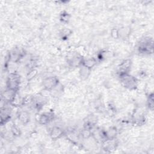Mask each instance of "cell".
Instances as JSON below:
<instances>
[{
  "label": "cell",
  "mask_w": 154,
  "mask_h": 154,
  "mask_svg": "<svg viewBox=\"0 0 154 154\" xmlns=\"http://www.w3.org/2000/svg\"><path fill=\"white\" fill-rule=\"evenodd\" d=\"M63 134V131L59 127H54L50 132L51 137L54 140H57L60 138Z\"/></svg>",
  "instance_id": "6"
},
{
  "label": "cell",
  "mask_w": 154,
  "mask_h": 154,
  "mask_svg": "<svg viewBox=\"0 0 154 154\" xmlns=\"http://www.w3.org/2000/svg\"><path fill=\"white\" fill-rule=\"evenodd\" d=\"M10 118V109L8 108L2 107L1 110V124H5Z\"/></svg>",
  "instance_id": "4"
},
{
  "label": "cell",
  "mask_w": 154,
  "mask_h": 154,
  "mask_svg": "<svg viewBox=\"0 0 154 154\" xmlns=\"http://www.w3.org/2000/svg\"><path fill=\"white\" fill-rule=\"evenodd\" d=\"M131 67V61L129 60H126L122 62L119 67V72L120 75L123 74L128 73V71Z\"/></svg>",
  "instance_id": "5"
},
{
  "label": "cell",
  "mask_w": 154,
  "mask_h": 154,
  "mask_svg": "<svg viewBox=\"0 0 154 154\" xmlns=\"http://www.w3.org/2000/svg\"><path fill=\"white\" fill-rule=\"evenodd\" d=\"M58 84V79L55 76H50L43 80V85L45 89L46 90H51L57 87Z\"/></svg>",
  "instance_id": "3"
},
{
  "label": "cell",
  "mask_w": 154,
  "mask_h": 154,
  "mask_svg": "<svg viewBox=\"0 0 154 154\" xmlns=\"http://www.w3.org/2000/svg\"><path fill=\"white\" fill-rule=\"evenodd\" d=\"M37 74V71L34 69L33 70H31L29 73H28V79H32L33 78H34V76L36 75Z\"/></svg>",
  "instance_id": "12"
},
{
  "label": "cell",
  "mask_w": 154,
  "mask_h": 154,
  "mask_svg": "<svg viewBox=\"0 0 154 154\" xmlns=\"http://www.w3.org/2000/svg\"><path fill=\"white\" fill-rule=\"evenodd\" d=\"M52 117V114L50 112L43 113L40 115V117L38 118V121L41 124L46 125L51 120Z\"/></svg>",
  "instance_id": "7"
},
{
  "label": "cell",
  "mask_w": 154,
  "mask_h": 154,
  "mask_svg": "<svg viewBox=\"0 0 154 154\" xmlns=\"http://www.w3.org/2000/svg\"><path fill=\"white\" fill-rule=\"evenodd\" d=\"M82 68L81 69V70H80V75H81V76L82 77H85V78H87V76L89 75L90 74V69L84 66H82L81 67Z\"/></svg>",
  "instance_id": "10"
},
{
  "label": "cell",
  "mask_w": 154,
  "mask_h": 154,
  "mask_svg": "<svg viewBox=\"0 0 154 154\" xmlns=\"http://www.w3.org/2000/svg\"><path fill=\"white\" fill-rule=\"evenodd\" d=\"M20 78L16 73H11L7 80V87L8 89L17 91L19 87Z\"/></svg>",
  "instance_id": "1"
},
{
  "label": "cell",
  "mask_w": 154,
  "mask_h": 154,
  "mask_svg": "<svg viewBox=\"0 0 154 154\" xmlns=\"http://www.w3.org/2000/svg\"><path fill=\"white\" fill-rule=\"evenodd\" d=\"M18 118L21 122H22L23 123H26L28 122L29 117L26 112H20L19 114Z\"/></svg>",
  "instance_id": "9"
},
{
  "label": "cell",
  "mask_w": 154,
  "mask_h": 154,
  "mask_svg": "<svg viewBox=\"0 0 154 154\" xmlns=\"http://www.w3.org/2000/svg\"><path fill=\"white\" fill-rule=\"evenodd\" d=\"M120 77L122 84L125 87L132 90L137 87V82L134 76L129 75L128 73H126L120 75Z\"/></svg>",
  "instance_id": "2"
},
{
  "label": "cell",
  "mask_w": 154,
  "mask_h": 154,
  "mask_svg": "<svg viewBox=\"0 0 154 154\" xmlns=\"http://www.w3.org/2000/svg\"><path fill=\"white\" fill-rule=\"evenodd\" d=\"M82 136L84 138H88L91 135V132L90 131V129H85L82 132H81Z\"/></svg>",
  "instance_id": "11"
},
{
  "label": "cell",
  "mask_w": 154,
  "mask_h": 154,
  "mask_svg": "<svg viewBox=\"0 0 154 154\" xmlns=\"http://www.w3.org/2000/svg\"><path fill=\"white\" fill-rule=\"evenodd\" d=\"M96 64V60L93 58H90L86 60H83L82 65L90 69L94 67Z\"/></svg>",
  "instance_id": "8"
},
{
  "label": "cell",
  "mask_w": 154,
  "mask_h": 154,
  "mask_svg": "<svg viewBox=\"0 0 154 154\" xmlns=\"http://www.w3.org/2000/svg\"><path fill=\"white\" fill-rule=\"evenodd\" d=\"M69 17V15L68 14L66 13V14H63L62 15V17H61V19L63 20V21H68Z\"/></svg>",
  "instance_id": "13"
}]
</instances>
